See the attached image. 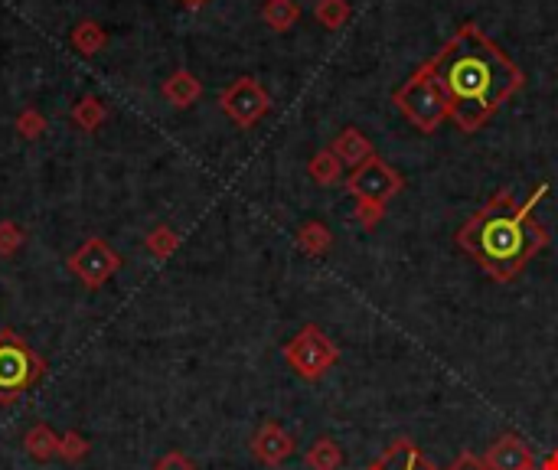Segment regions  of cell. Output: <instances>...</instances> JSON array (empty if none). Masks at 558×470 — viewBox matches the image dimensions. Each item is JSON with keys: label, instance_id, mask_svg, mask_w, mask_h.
Masks as SVG:
<instances>
[{"label": "cell", "instance_id": "obj_1", "mask_svg": "<svg viewBox=\"0 0 558 470\" xmlns=\"http://www.w3.org/2000/svg\"><path fill=\"white\" fill-rule=\"evenodd\" d=\"M451 102V121L464 134L480 131L523 89V72L477 23H464L441 53L428 59Z\"/></svg>", "mask_w": 558, "mask_h": 470}, {"label": "cell", "instance_id": "obj_2", "mask_svg": "<svg viewBox=\"0 0 558 470\" xmlns=\"http://www.w3.org/2000/svg\"><path fill=\"white\" fill-rule=\"evenodd\" d=\"M549 193L545 183H539L536 193L526 203H516L510 190H496L483 209L470 216L461 232H457V245L474 258V262L487 271L493 281H513L532 258H536L545 245H549V232L536 219V206L542 196Z\"/></svg>", "mask_w": 558, "mask_h": 470}, {"label": "cell", "instance_id": "obj_3", "mask_svg": "<svg viewBox=\"0 0 558 470\" xmlns=\"http://www.w3.org/2000/svg\"><path fill=\"white\" fill-rule=\"evenodd\" d=\"M392 102L418 131H425V134L438 131L441 121L451 118L448 92H444V85L438 82V76H434L431 63L418 66L412 72V79H405L402 89H395Z\"/></svg>", "mask_w": 558, "mask_h": 470}, {"label": "cell", "instance_id": "obj_4", "mask_svg": "<svg viewBox=\"0 0 558 470\" xmlns=\"http://www.w3.org/2000/svg\"><path fill=\"white\" fill-rule=\"evenodd\" d=\"M43 376V360L17 330H0V405L17 402Z\"/></svg>", "mask_w": 558, "mask_h": 470}, {"label": "cell", "instance_id": "obj_5", "mask_svg": "<svg viewBox=\"0 0 558 470\" xmlns=\"http://www.w3.org/2000/svg\"><path fill=\"white\" fill-rule=\"evenodd\" d=\"M284 363H288L301 379L317 382L340 363V350L317 324H307L284 343Z\"/></svg>", "mask_w": 558, "mask_h": 470}, {"label": "cell", "instance_id": "obj_6", "mask_svg": "<svg viewBox=\"0 0 558 470\" xmlns=\"http://www.w3.org/2000/svg\"><path fill=\"white\" fill-rule=\"evenodd\" d=\"M219 108L226 111V118L235 121L239 128H255L258 121L268 115L271 95L265 92V85L252 76H239L232 85H226L219 95Z\"/></svg>", "mask_w": 558, "mask_h": 470}, {"label": "cell", "instance_id": "obj_7", "mask_svg": "<svg viewBox=\"0 0 558 470\" xmlns=\"http://www.w3.org/2000/svg\"><path fill=\"white\" fill-rule=\"evenodd\" d=\"M402 187H405V180L379 154H372L366 164L356 167L350 173V180H346V193H353L356 200H369L379 206H386L392 196H399Z\"/></svg>", "mask_w": 558, "mask_h": 470}, {"label": "cell", "instance_id": "obj_8", "mask_svg": "<svg viewBox=\"0 0 558 470\" xmlns=\"http://www.w3.org/2000/svg\"><path fill=\"white\" fill-rule=\"evenodd\" d=\"M69 268H72V275L82 278L85 288H102V284L121 268V258L105 239L92 235V239H85L82 249L69 258Z\"/></svg>", "mask_w": 558, "mask_h": 470}, {"label": "cell", "instance_id": "obj_9", "mask_svg": "<svg viewBox=\"0 0 558 470\" xmlns=\"http://www.w3.org/2000/svg\"><path fill=\"white\" fill-rule=\"evenodd\" d=\"M483 461H487L490 470H542L536 464L532 448L519 435H513V431L496 438L487 448V454H483Z\"/></svg>", "mask_w": 558, "mask_h": 470}, {"label": "cell", "instance_id": "obj_10", "mask_svg": "<svg viewBox=\"0 0 558 470\" xmlns=\"http://www.w3.org/2000/svg\"><path fill=\"white\" fill-rule=\"evenodd\" d=\"M366 470H441L412 438H395Z\"/></svg>", "mask_w": 558, "mask_h": 470}, {"label": "cell", "instance_id": "obj_11", "mask_svg": "<svg viewBox=\"0 0 558 470\" xmlns=\"http://www.w3.org/2000/svg\"><path fill=\"white\" fill-rule=\"evenodd\" d=\"M252 454L262 464L278 467V464H284L294 454V435H291V431H284L278 422H265L252 435Z\"/></svg>", "mask_w": 558, "mask_h": 470}, {"label": "cell", "instance_id": "obj_12", "mask_svg": "<svg viewBox=\"0 0 558 470\" xmlns=\"http://www.w3.org/2000/svg\"><path fill=\"white\" fill-rule=\"evenodd\" d=\"M333 154H337L340 160H343V167H363L366 160L376 154L372 151V144H369V138L359 128H343L340 134H337V141H333V147H330Z\"/></svg>", "mask_w": 558, "mask_h": 470}, {"label": "cell", "instance_id": "obj_13", "mask_svg": "<svg viewBox=\"0 0 558 470\" xmlns=\"http://www.w3.org/2000/svg\"><path fill=\"white\" fill-rule=\"evenodd\" d=\"M200 95H203V85H200V79H196L190 69H177L164 82V98L173 108H190Z\"/></svg>", "mask_w": 558, "mask_h": 470}, {"label": "cell", "instance_id": "obj_14", "mask_svg": "<svg viewBox=\"0 0 558 470\" xmlns=\"http://www.w3.org/2000/svg\"><path fill=\"white\" fill-rule=\"evenodd\" d=\"M307 173L317 187H333V183H340V177H343V160L333 154L330 147H324V151H317L314 157H310Z\"/></svg>", "mask_w": 558, "mask_h": 470}, {"label": "cell", "instance_id": "obj_15", "mask_svg": "<svg viewBox=\"0 0 558 470\" xmlns=\"http://www.w3.org/2000/svg\"><path fill=\"white\" fill-rule=\"evenodd\" d=\"M262 20L275 33H288L294 23L301 20V4H297V0H265Z\"/></svg>", "mask_w": 558, "mask_h": 470}, {"label": "cell", "instance_id": "obj_16", "mask_svg": "<svg viewBox=\"0 0 558 470\" xmlns=\"http://www.w3.org/2000/svg\"><path fill=\"white\" fill-rule=\"evenodd\" d=\"M297 245H301V252H307L310 258H320L330 252L333 245V232L324 226V222H304L301 229H297Z\"/></svg>", "mask_w": 558, "mask_h": 470}, {"label": "cell", "instance_id": "obj_17", "mask_svg": "<svg viewBox=\"0 0 558 470\" xmlns=\"http://www.w3.org/2000/svg\"><path fill=\"white\" fill-rule=\"evenodd\" d=\"M304 461H307L310 470H340L343 451H340V444L333 438H317L314 444H310V451H307Z\"/></svg>", "mask_w": 558, "mask_h": 470}, {"label": "cell", "instance_id": "obj_18", "mask_svg": "<svg viewBox=\"0 0 558 470\" xmlns=\"http://www.w3.org/2000/svg\"><path fill=\"white\" fill-rule=\"evenodd\" d=\"M350 14H353L350 0H317V7H314L317 23L327 30H340L343 23L350 20Z\"/></svg>", "mask_w": 558, "mask_h": 470}, {"label": "cell", "instance_id": "obj_19", "mask_svg": "<svg viewBox=\"0 0 558 470\" xmlns=\"http://www.w3.org/2000/svg\"><path fill=\"white\" fill-rule=\"evenodd\" d=\"M105 115H108L105 102H102V98H95V95H85L82 102L72 108V121H76L82 131H95L105 121Z\"/></svg>", "mask_w": 558, "mask_h": 470}, {"label": "cell", "instance_id": "obj_20", "mask_svg": "<svg viewBox=\"0 0 558 470\" xmlns=\"http://www.w3.org/2000/svg\"><path fill=\"white\" fill-rule=\"evenodd\" d=\"M72 46H76L82 56H95L98 49L105 46V30L98 27L95 20H85L76 27V33H72Z\"/></svg>", "mask_w": 558, "mask_h": 470}, {"label": "cell", "instance_id": "obj_21", "mask_svg": "<svg viewBox=\"0 0 558 470\" xmlns=\"http://www.w3.org/2000/svg\"><path fill=\"white\" fill-rule=\"evenodd\" d=\"M27 448L36 457H49V454H59V438L49 431L46 425H36L30 435H27Z\"/></svg>", "mask_w": 558, "mask_h": 470}, {"label": "cell", "instance_id": "obj_22", "mask_svg": "<svg viewBox=\"0 0 558 470\" xmlns=\"http://www.w3.org/2000/svg\"><path fill=\"white\" fill-rule=\"evenodd\" d=\"M177 245H180V235L173 232L170 226H157L151 235H147V249H151L157 258L173 255V249H177Z\"/></svg>", "mask_w": 558, "mask_h": 470}, {"label": "cell", "instance_id": "obj_23", "mask_svg": "<svg viewBox=\"0 0 558 470\" xmlns=\"http://www.w3.org/2000/svg\"><path fill=\"white\" fill-rule=\"evenodd\" d=\"M356 222L363 226L366 232H372L379 226L382 219H386V206H379V203H369V200H356Z\"/></svg>", "mask_w": 558, "mask_h": 470}, {"label": "cell", "instance_id": "obj_24", "mask_svg": "<svg viewBox=\"0 0 558 470\" xmlns=\"http://www.w3.org/2000/svg\"><path fill=\"white\" fill-rule=\"evenodd\" d=\"M23 235L27 232H23L17 222H10V219L0 222V255H14L23 245Z\"/></svg>", "mask_w": 558, "mask_h": 470}, {"label": "cell", "instance_id": "obj_25", "mask_svg": "<svg viewBox=\"0 0 558 470\" xmlns=\"http://www.w3.org/2000/svg\"><path fill=\"white\" fill-rule=\"evenodd\" d=\"M43 128H46V121H43L40 111H33V108H27V111H23V115L17 118V131L23 134V138H40Z\"/></svg>", "mask_w": 558, "mask_h": 470}, {"label": "cell", "instance_id": "obj_26", "mask_svg": "<svg viewBox=\"0 0 558 470\" xmlns=\"http://www.w3.org/2000/svg\"><path fill=\"white\" fill-rule=\"evenodd\" d=\"M154 470H196V464H193L186 454L170 451V454H164V457H160V461L154 464Z\"/></svg>", "mask_w": 558, "mask_h": 470}, {"label": "cell", "instance_id": "obj_27", "mask_svg": "<svg viewBox=\"0 0 558 470\" xmlns=\"http://www.w3.org/2000/svg\"><path fill=\"white\" fill-rule=\"evenodd\" d=\"M448 470H490V467H487V461H483V457L464 451V454H457V461Z\"/></svg>", "mask_w": 558, "mask_h": 470}, {"label": "cell", "instance_id": "obj_28", "mask_svg": "<svg viewBox=\"0 0 558 470\" xmlns=\"http://www.w3.org/2000/svg\"><path fill=\"white\" fill-rule=\"evenodd\" d=\"M542 470H558V451H549L545 454V461L539 464Z\"/></svg>", "mask_w": 558, "mask_h": 470}, {"label": "cell", "instance_id": "obj_29", "mask_svg": "<svg viewBox=\"0 0 558 470\" xmlns=\"http://www.w3.org/2000/svg\"><path fill=\"white\" fill-rule=\"evenodd\" d=\"M186 4H203V0H186Z\"/></svg>", "mask_w": 558, "mask_h": 470}]
</instances>
